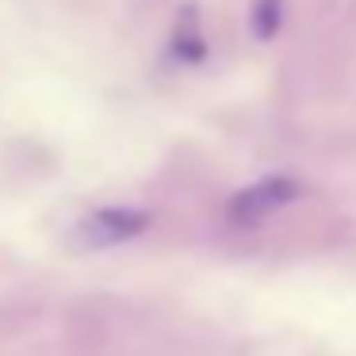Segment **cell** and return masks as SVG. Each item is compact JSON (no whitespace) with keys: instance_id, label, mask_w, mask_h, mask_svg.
<instances>
[{"instance_id":"obj_2","label":"cell","mask_w":356,"mask_h":356,"mask_svg":"<svg viewBox=\"0 0 356 356\" xmlns=\"http://www.w3.org/2000/svg\"><path fill=\"white\" fill-rule=\"evenodd\" d=\"M149 218L142 211H123V207H108L96 211V215L81 218L77 230H73V245L77 249H108L119 241H131L134 234L146 230Z\"/></svg>"},{"instance_id":"obj_3","label":"cell","mask_w":356,"mask_h":356,"mask_svg":"<svg viewBox=\"0 0 356 356\" xmlns=\"http://www.w3.org/2000/svg\"><path fill=\"white\" fill-rule=\"evenodd\" d=\"M280 19H284V0H253V12H249V24H253V35L261 42L276 39Z\"/></svg>"},{"instance_id":"obj_1","label":"cell","mask_w":356,"mask_h":356,"mask_svg":"<svg viewBox=\"0 0 356 356\" xmlns=\"http://www.w3.org/2000/svg\"><path fill=\"white\" fill-rule=\"evenodd\" d=\"M295 195H299V184H295V180L268 177V180H261V184H253V188L234 195V200L226 203V218H230L234 226H257V222H264L272 211L291 203Z\"/></svg>"}]
</instances>
